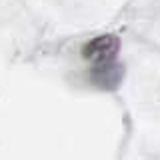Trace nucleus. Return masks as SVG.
<instances>
[{
    "mask_svg": "<svg viewBox=\"0 0 160 160\" xmlns=\"http://www.w3.org/2000/svg\"><path fill=\"white\" fill-rule=\"evenodd\" d=\"M124 78V66L116 58L96 62L90 68V82L100 90H116Z\"/></svg>",
    "mask_w": 160,
    "mask_h": 160,
    "instance_id": "nucleus-1",
    "label": "nucleus"
},
{
    "mask_svg": "<svg viewBox=\"0 0 160 160\" xmlns=\"http://www.w3.org/2000/svg\"><path fill=\"white\" fill-rule=\"evenodd\" d=\"M120 48V40L114 34H102V36H96L92 40H88L82 48L84 58L90 60L92 64L96 62H104V60H112L116 58Z\"/></svg>",
    "mask_w": 160,
    "mask_h": 160,
    "instance_id": "nucleus-2",
    "label": "nucleus"
}]
</instances>
